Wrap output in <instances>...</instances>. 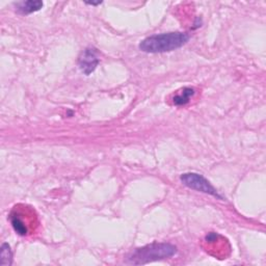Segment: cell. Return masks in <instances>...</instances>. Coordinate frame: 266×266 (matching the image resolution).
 <instances>
[{"instance_id": "cell-1", "label": "cell", "mask_w": 266, "mask_h": 266, "mask_svg": "<svg viewBox=\"0 0 266 266\" xmlns=\"http://www.w3.org/2000/svg\"><path fill=\"white\" fill-rule=\"evenodd\" d=\"M189 41V35L181 31L153 35L144 39L139 45L141 51L146 53H164L177 50Z\"/></svg>"}, {"instance_id": "cell-2", "label": "cell", "mask_w": 266, "mask_h": 266, "mask_svg": "<svg viewBox=\"0 0 266 266\" xmlns=\"http://www.w3.org/2000/svg\"><path fill=\"white\" fill-rule=\"evenodd\" d=\"M178 250L172 243L154 242L151 245L136 249L126 260V263L133 265H143L154 261L165 260L174 257Z\"/></svg>"}, {"instance_id": "cell-3", "label": "cell", "mask_w": 266, "mask_h": 266, "mask_svg": "<svg viewBox=\"0 0 266 266\" xmlns=\"http://www.w3.org/2000/svg\"><path fill=\"white\" fill-rule=\"evenodd\" d=\"M180 180L183 185L190 189L212 195L218 200H224V197L218 193L217 189L202 175L196 173H185L180 176Z\"/></svg>"}, {"instance_id": "cell-4", "label": "cell", "mask_w": 266, "mask_h": 266, "mask_svg": "<svg viewBox=\"0 0 266 266\" xmlns=\"http://www.w3.org/2000/svg\"><path fill=\"white\" fill-rule=\"evenodd\" d=\"M99 62V52L94 47L85 48L78 58V65L80 71L87 76L91 75L97 69Z\"/></svg>"}, {"instance_id": "cell-5", "label": "cell", "mask_w": 266, "mask_h": 266, "mask_svg": "<svg viewBox=\"0 0 266 266\" xmlns=\"http://www.w3.org/2000/svg\"><path fill=\"white\" fill-rule=\"evenodd\" d=\"M44 7L43 2L39 0H27V2H20L15 4L16 11L22 15H29L39 12Z\"/></svg>"}, {"instance_id": "cell-6", "label": "cell", "mask_w": 266, "mask_h": 266, "mask_svg": "<svg viewBox=\"0 0 266 266\" xmlns=\"http://www.w3.org/2000/svg\"><path fill=\"white\" fill-rule=\"evenodd\" d=\"M195 94L194 92V88L192 87H184L183 90L177 94L174 98H173V103L177 106H182L187 104L190 99L193 97V95Z\"/></svg>"}, {"instance_id": "cell-7", "label": "cell", "mask_w": 266, "mask_h": 266, "mask_svg": "<svg viewBox=\"0 0 266 266\" xmlns=\"http://www.w3.org/2000/svg\"><path fill=\"white\" fill-rule=\"evenodd\" d=\"M11 223H12V226H13L14 230L16 231V233H18L21 236H25L27 234V227H26L24 221L20 218L19 215H17V214L12 215L11 216Z\"/></svg>"}, {"instance_id": "cell-8", "label": "cell", "mask_w": 266, "mask_h": 266, "mask_svg": "<svg viewBox=\"0 0 266 266\" xmlns=\"http://www.w3.org/2000/svg\"><path fill=\"white\" fill-rule=\"evenodd\" d=\"M0 258H2V265L3 266H8L12 265L13 263V253L11 250V247L9 246V243L5 242L2 246V250H0Z\"/></svg>"}, {"instance_id": "cell-9", "label": "cell", "mask_w": 266, "mask_h": 266, "mask_svg": "<svg viewBox=\"0 0 266 266\" xmlns=\"http://www.w3.org/2000/svg\"><path fill=\"white\" fill-rule=\"evenodd\" d=\"M101 4H102V2H97V3H94V2H88V3H85V5H87V6H93V7L100 6Z\"/></svg>"}]
</instances>
